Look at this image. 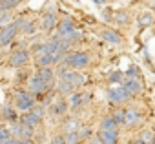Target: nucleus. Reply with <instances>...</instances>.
Returning a JSON list of instances; mask_svg holds the SVG:
<instances>
[{"instance_id":"nucleus-13","label":"nucleus","mask_w":155,"mask_h":144,"mask_svg":"<svg viewBox=\"0 0 155 144\" xmlns=\"http://www.w3.org/2000/svg\"><path fill=\"white\" fill-rule=\"evenodd\" d=\"M58 26V22H57V15L53 13V11H49V13H46L44 17H42V26H40V29L42 31H51V29H55Z\"/></svg>"},{"instance_id":"nucleus-12","label":"nucleus","mask_w":155,"mask_h":144,"mask_svg":"<svg viewBox=\"0 0 155 144\" xmlns=\"http://www.w3.org/2000/svg\"><path fill=\"white\" fill-rule=\"evenodd\" d=\"M18 122H20V124H24V126H28V128H37V126L42 122V119H38L33 111H26V113H22V115H20Z\"/></svg>"},{"instance_id":"nucleus-2","label":"nucleus","mask_w":155,"mask_h":144,"mask_svg":"<svg viewBox=\"0 0 155 144\" xmlns=\"http://www.w3.org/2000/svg\"><path fill=\"white\" fill-rule=\"evenodd\" d=\"M91 57L88 51H73V53H68L66 58H64V66L68 67H73V69H79V67H86L90 64Z\"/></svg>"},{"instance_id":"nucleus-24","label":"nucleus","mask_w":155,"mask_h":144,"mask_svg":"<svg viewBox=\"0 0 155 144\" xmlns=\"http://www.w3.org/2000/svg\"><path fill=\"white\" fill-rule=\"evenodd\" d=\"M37 75H38L44 82L51 84V82H53V79H55V71H53L51 67H42V69H38V71H37Z\"/></svg>"},{"instance_id":"nucleus-39","label":"nucleus","mask_w":155,"mask_h":144,"mask_svg":"<svg viewBox=\"0 0 155 144\" xmlns=\"http://www.w3.org/2000/svg\"><path fill=\"white\" fill-rule=\"evenodd\" d=\"M90 144H102V142H101L99 135H95V137H91V139H90Z\"/></svg>"},{"instance_id":"nucleus-5","label":"nucleus","mask_w":155,"mask_h":144,"mask_svg":"<svg viewBox=\"0 0 155 144\" xmlns=\"http://www.w3.org/2000/svg\"><path fill=\"white\" fill-rule=\"evenodd\" d=\"M131 97H133V95H130L122 86H119V88H110V90H108V100H110L111 104H115V106H122V104L130 102Z\"/></svg>"},{"instance_id":"nucleus-3","label":"nucleus","mask_w":155,"mask_h":144,"mask_svg":"<svg viewBox=\"0 0 155 144\" xmlns=\"http://www.w3.org/2000/svg\"><path fill=\"white\" fill-rule=\"evenodd\" d=\"M60 80H66L75 88H82L86 84V77L82 73H79V71H75V69H66L64 66L60 67Z\"/></svg>"},{"instance_id":"nucleus-44","label":"nucleus","mask_w":155,"mask_h":144,"mask_svg":"<svg viewBox=\"0 0 155 144\" xmlns=\"http://www.w3.org/2000/svg\"><path fill=\"white\" fill-rule=\"evenodd\" d=\"M22 144H35L33 140H22Z\"/></svg>"},{"instance_id":"nucleus-22","label":"nucleus","mask_w":155,"mask_h":144,"mask_svg":"<svg viewBox=\"0 0 155 144\" xmlns=\"http://www.w3.org/2000/svg\"><path fill=\"white\" fill-rule=\"evenodd\" d=\"M68 108H69L68 100H64V99H58V100L53 104V115H57V117H64V115L68 113Z\"/></svg>"},{"instance_id":"nucleus-42","label":"nucleus","mask_w":155,"mask_h":144,"mask_svg":"<svg viewBox=\"0 0 155 144\" xmlns=\"http://www.w3.org/2000/svg\"><path fill=\"white\" fill-rule=\"evenodd\" d=\"M11 144H22V140H18V139H13V142Z\"/></svg>"},{"instance_id":"nucleus-11","label":"nucleus","mask_w":155,"mask_h":144,"mask_svg":"<svg viewBox=\"0 0 155 144\" xmlns=\"http://www.w3.org/2000/svg\"><path fill=\"white\" fill-rule=\"evenodd\" d=\"M101 37H102V40H106V42H110V44H122V35L120 33H117L115 29H110V28H106V29H102L101 31Z\"/></svg>"},{"instance_id":"nucleus-21","label":"nucleus","mask_w":155,"mask_h":144,"mask_svg":"<svg viewBox=\"0 0 155 144\" xmlns=\"http://www.w3.org/2000/svg\"><path fill=\"white\" fill-rule=\"evenodd\" d=\"M153 22H155V17H153L151 11H142V13L137 17V24H139L140 28H148V26H151Z\"/></svg>"},{"instance_id":"nucleus-18","label":"nucleus","mask_w":155,"mask_h":144,"mask_svg":"<svg viewBox=\"0 0 155 144\" xmlns=\"http://www.w3.org/2000/svg\"><path fill=\"white\" fill-rule=\"evenodd\" d=\"M62 128H64L66 133H75V131H79V129H81V120H79V119H75V117H69V119L64 120Z\"/></svg>"},{"instance_id":"nucleus-33","label":"nucleus","mask_w":155,"mask_h":144,"mask_svg":"<svg viewBox=\"0 0 155 144\" xmlns=\"http://www.w3.org/2000/svg\"><path fill=\"white\" fill-rule=\"evenodd\" d=\"M9 139H13L11 129H9V128H4V126H0V142H2V140H9Z\"/></svg>"},{"instance_id":"nucleus-27","label":"nucleus","mask_w":155,"mask_h":144,"mask_svg":"<svg viewBox=\"0 0 155 144\" xmlns=\"http://www.w3.org/2000/svg\"><path fill=\"white\" fill-rule=\"evenodd\" d=\"M20 2H22V0H2V2H0V9L9 13V9H15Z\"/></svg>"},{"instance_id":"nucleus-16","label":"nucleus","mask_w":155,"mask_h":144,"mask_svg":"<svg viewBox=\"0 0 155 144\" xmlns=\"http://www.w3.org/2000/svg\"><path fill=\"white\" fill-rule=\"evenodd\" d=\"M18 31L24 33V35H33L37 31V26L33 20H28V18H20L18 20Z\"/></svg>"},{"instance_id":"nucleus-14","label":"nucleus","mask_w":155,"mask_h":144,"mask_svg":"<svg viewBox=\"0 0 155 144\" xmlns=\"http://www.w3.org/2000/svg\"><path fill=\"white\" fill-rule=\"evenodd\" d=\"M122 88H124L130 95H137V93L142 90V84H140L139 79H126V80L122 82Z\"/></svg>"},{"instance_id":"nucleus-1","label":"nucleus","mask_w":155,"mask_h":144,"mask_svg":"<svg viewBox=\"0 0 155 144\" xmlns=\"http://www.w3.org/2000/svg\"><path fill=\"white\" fill-rule=\"evenodd\" d=\"M13 99H15V110L18 111H31L35 108V95H31L29 91H24V90H17L13 93Z\"/></svg>"},{"instance_id":"nucleus-8","label":"nucleus","mask_w":155,"mask_h":144,"mask_svg":"<svg viewBox=\"0 0 155 144\" xmlns=\"http://www.w3.org/2000/svg\"><path fill=\"white\" fill-rule=\"evenodd\" d=\"M31 58V51L29 49H18L15 51L11 57H9V66L13 67H20V66H26Z\"/></svg>"},{"instance_id":"nucleus-6","label":"nucleus","mask_w":155,"mask_h":144,"mask_svg":"<svg viewBox=\"0 0 155 144\" xmlns=\"http://www.w3.org/2000/svg\"><path fill=\"white\" fill-rule=\"evenodd\" d=\"M48 90H49V84L44 82L38 75L29 77V80H28V91L31 95H40V93H46Z\"/></svg>"},{"instance_id":"nucleus-28","label":"nucleus","mask_w":155,"mask_h":144,"mask_svg":"<svg viewBox=\"0 0 155 144\" xmlns=\"http://www.w3.org/2000/svg\"><path fill=\"white\" fill-rule=\"evenodd\" d=\"M66 144H82V139H81L79 131H75V133H66Z\"/></svg>"},{"instance_id":"nucleus-4","label":"nucleus","mask_w":155,"mask_h":144,"mask_svg":"<svg viewBox=\"0 0 155 144\" xmlns=\"http://www.w3.org/2000/svg\"><path fill=\"white\" fill-rule=\"evenodd\" d=\"M17 33H20V31H18V20H13V22H9L8 26H4L2 29H0V47L9 46V44L15 40Z\"/></svg>"},{"instance_id":"nucleus-30","label":"nucleus","mask_w":155,"mask_h":144,"mask_svg":"<svg viewBox=\"0 0 155 144\" xmlns=\"http://www.w3.org/2000/svg\"><path fill=\"white\" fill-rule=\"evenodd\" d=\"M111 119H113L119 126H124V110H122V108H117V110L113 111Z\"/></svg>"},{"instance_id":"nucleus-40","label":"nucleus","mask_w":155,"mask_h":144,"mask_svg":"<svg viewBox=\"0 0 155 144\" xmlns=\"http://www.w3.org/2000/svg\"><path fill=\"white\" fill-rule=\"evenodd\" d=\"M93 4H97V6H104L106 4V0H91Z\"/></svg>"},{"instance_id":"nucleus-7","label":"nucleus","mask_w":155,"mask_h":144,"mask_svg":"<svg viewBox=\"0 0 155 144\" xmlns=\"http://www.w3.org/2000/svg\"><path fill=\"white\" fill-rule=\"evenodd\" d=\"M9 129H11L13 139H18V140H31V137H33V128H28V126H24L20 122L11 124Z\"/></svg>"},{"instance_id":"nucleus-29","label":"nucleus","mask_w":155,"mask_h":144,"mask_svg":"<svg viewBox=\"0 0 155 144\" xmlns=\"http://www.w3.org/2000/svg\"><path fill=\"white\" fill-rule=\"evenodd\" d=\"M122 77H124L122 71H111L108 80H110V84H122Z\"/></svg>"},{"instance_id":"nucleus-19","label":"nucleus","mask_w":155,"mask_h":144,"mask_svg":"<svg viewBox=\"0 0 155 144\" xmlns=\"http://www.w3.org/2000/svg\"><path fill=\"white\" fill-rule=\"evenodd\" d=\"M2 117L6 119V120H9L11 124H15V122H18V113H17V110H15V106H4L2 108Z\"/></svg>"},{"instance_id":"nucleus-45","label":"nucleus","mask_w":155,"mask_h":144,"mask_svg":"<svg viewBox=\"0 0 155 144\" xmlns=\"http://www.w3.org/2000/svg\"><path fill=\"white\" fill-rule=\"evenodd\" d=\"M0 2H2V0H0Z\"/></svg>"},{"instance_id":"nucleus-43","label":"nucleus","mask_w":155,"mask_h":144,"mask_svg":"<svg viewBox=\"0 0 155 144\" xmlns=\"http://www.w3.org/2000/svg\"><path fill=\"white\" fill-rule=\"evenodd\" d=\"M131 144H144V142H142V140H139V139H137V140H133V142H131Z\"/></svg>"},{"instance_id":"nucleus-17","label":"nucleus","mask_w":155,"mask_h":144,"mask_svg":"<svg viewBox=\"0 0 155 144\" xmlns=\"http://www.w3.org/2000/svg\"><path fill=\"white\" fill-rule=\"evenodd\" d=\"M97 135L102 144H117L119 142V131H99Z\"/></svg>"},{"instance_id":"nucleus-26","label":"nucleus","mask_w":155,"mask_h":144,"mask_svg":"<svg viewBox=\"0 0 155 144\" xmlns=\"http://www.w3.org/2000/svg\"><path fill=\"white\" fill-rule=\"evenodd\" d=\"M139 140H142L144 144H153L155 135H153V131H151V129H142V131H140V135H139Z\"/></svg>"},{"instance_id":"nucleus-20","label":"nucleus","mask_w":155,"mask_h":144,"mask_svg":"<svg viewBox=\"0 0 155 144\" xmlns=\"http://www.w3.org/2000/svg\"><path fill=\"white\" fill-rule=\"evenodd\" d=\"M99 126H101L99 131H119V124L111 119V115H110V117H104Z\"/></svg>"},{"instance_id":"nucleus-35","label":"nucleus","mask_w":155,"mask_h":144,"mask_svg":"<svg viewBox=\"0 0 155 144\" xmlns=\"http://www.w3.org/2000/svg\"><path fill=\"white\" fill-rule=\"evenodd\" d=\"M79 135H81V139H82V140H84V139H91V137H93L91 128H82V129H79Z\"/></svg>"},{"instance_id":"nucleus-36","label":"nucleus","mask_w":155,"mask_h":144,"mask_svg":"<svg viewBox=\"0 0 155 144\" xmlns=\"http://www.w3.org/2000/svg\"><path fill=\"white\" fill-rule=\"evenodd\" d=\"M51 144H66V135H62V133H57V135H53V139H51Z\"/></svg>"},{"instance_id":"nucleus-15","label":"nucleus","mask_w":155,"mask_h":144,"mask_svg":"<svg viewBox=\"0 0 155 144\" xmlns=\"http://www.w3.org/2000/svg\"><path fill=\"white\" fill-rule=\"evenodd\" d=\"M139 119H140L139 110H135V108H128V110H124V126H133V124L139 122Z\"/></svg>"},{"instance_id":"nucleus-9","label":"nucleus","mask_w":155,"mask_h":144,"mask_svg":"<svg viewBox=\"0 0 155 144\" xmlns=\"http://www.w3.org/2000/svg\"><path fill=\"white\" fill-rule=\"evenodd\" d=\"M75 29H77L75 22H73L71 18H64V20H62V22H58V26H57V37L64 38V37H68L69 33H73Z\"/></svg>"},{"instance_id":"nucleus-41","label":"nucleus","mask_w":155,"mask_h":144,"mask_svg":"<svg viewBox=\"0 0 155 144\" xmlns=\"http://www.w3.org/2000/svg\"><path fill=\"white\" fill-rule=\"evenodd\" d=\"M11 142H13V139H9V140H2L0 144H11Z\"/></svg>"},{"instance_id":"nucleus-34","label":"nucleus","mask_w":155,"mask_h":144,"mask_svg":"<svg viewBox=\"0 0 155 144\" xmlns=\"http://www.w3.org/2000/svg\"><path fill=\"white\" fill-rule=\"evenodd\" d=\"M31 111H33L38 119H42V120H44V117H46V108H44L42 104H35V108H33Z\"/></svg>"},{"instance_id":"nucleus-32","label":"nucleus","mask_w":155,"mask_h":144,"mask_svg":"<svg viewBox=\"0 0 155 144\" xmlns=\"http://www.w3.org/2000/svg\"><path fill=\"white\" fill-rule=\"evenodd\" d=\"M126 79H139V67L135 66V64H131L128 69H126Z\"/></svg>"},{"instance_id":"nucleus-23","label":"nucleus","mask_w":155,"mask_h":144,"mask_svg":"<svg viewBox=\"0 0 155 144\" xmlns=\"http://www.w3.org/2000/svg\"><path fill=\"white\" fill-rule=\"evenodd\" d=\"M35 64H37L38 69L49 67V66L55 64V62H53V55H37V57H35Z\"/></svg>"},{"instance_id":"nucleus-25","label":"nucleus","mask_w":155,"mask_h":144,"mask_svg":"<svg viewBox=\"0 0 155 144\" xmlns=\"http://www.w3.org/2000/svg\"><path fill=\"white\" fill-rule=\"evenodd\" d=\"M58 91L62 93V95H71V93H75V86H71L69 82H66V80H58Z\"/></svg>"},{"instance_id":"nucleus-37","label":"nucleus","mask_w":155,"mask_h":144,"mask_svg":"<svg viewBox=\"0 0 155 144\" xmlns=\"http://www.w3.org/2000/svg\"><path fill=\"white\" fill-rule=\"evenodd\" d=\"M9 18V15H8V11H2L0 9V26H4V22Z\"/></svg>"},{"instance_id":"nucleus-38","label":"nucleus","mask_w":155,"mask_h":144,"mask_svg":"<svg viewBox=\"0 0 155 144\" xmlns=\"http://www.w3.org/2000/svg\"><path fill=\"white\" fill-rule=\"evenodd\" d=\"M104 18H106V22H110V20L113 18V15H111V9H106V11H104Z\"/></svg>"},{"instance_id":"nucleus-10","label":"nucleus","mask_w":155,"mask_h":144,"mask_svg":"<svg viewBox=\"0 0 155 144\" xmlns=\"http://www.w3.org/2000/svg\"><path fill=\"white\" fill-rule=\"evenodd\" d=\"M90 99H91V95H90V93L75 91V93H71V95H69V100H68V104H69L71 108H79V106H82V104L90 102Z\"/></svg>"},{"instance_id":"nucleus-31","label":"nucleus","mask_w":155,"mask_h":144,"mask_svg":"<svg viewBox=\"0 0 155 144\" xmlns=\"http://www.w3.org/2000/svg\"><path fill=\"white\" fill-rule=\"evenodd\" d=\"M113 20L117 24H126L128 22V13L126 11H113Z\"/></svg>"}]
</instances>
